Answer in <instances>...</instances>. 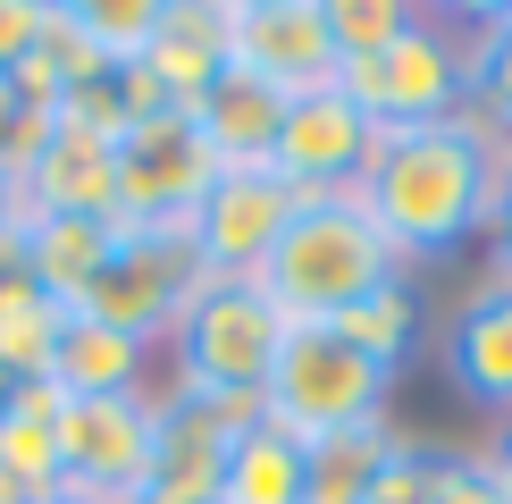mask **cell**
Here are the masks:
<instances>
[{
    "label": "cell",
    "instance_id": "d4e9b609",
    "mask_svg": "<svg viewBox=\"0 0 512 504\" xmlns=\"http://www.w3.org/2000/svg\"><path fill=\"white\" fill-rule=\"evenodd\" d=\"M420 9L412 0H328V34H336V59H378L395 34H412Z\"/></svg>",
    "mask_w": 512,
    "mask_h": 504
},
{
    "label": "cell",
    "instance_id": "3957f363",
    "mask_svg": "<svg viewBox=\"0 0 512 504\" xmlns=\"http://www.w3.org/2000/svg\"><path fill=\"white\" fill-rule=\"evenodd\" d=\"M286 311L269 303L261 278H210L177 320V387L227 395V404H261L277 353H286Z\"/></svg>",
    "mask_w": 512,
    "mask_h": 504
},
{
    "label": "cell",
    "instance_id": "f1b7e54d",
    "mask_svg": "<svg viewBox=\"0 0 512 504\" xmlns=\"http://www.w3.org/2000/svg\"><path fill=\"white\" fill-rule=\"evenodd\" d=\"M429 462L437 454H420V446H403L387 471H378V488L361 496V504H429Z\"/></svg>",
    "mask_w": 512,
    "mask_h": 504
},
{
    "label": "cell",
    "instance_id": "9a60e30c",
    "mask_svg": "<svg viewBox=\"0 0 512 504\" xmlns=\"http://www.w3.org/2000/svg\"><path fill=\"white\" fill-rule=\"evenodd\" d=\"M59 404L68 395L51 378H26L0 412V496L9 504H42L68 488V462H59Z\"/></svg>",
    "mask_w": 512,
    "mask_h": 504
},
{
    "label": "cell",
    "instance_id": "44dd1931",
    "mask_svg": "<svg viewBox=\"0 0 512 504\" xmlns=\"http://www.w3.org/2000/svg\"><path fill=\"white\" fill-rule=\"evenodd\" d=\"M462 110L512 143V9H487L479 34L462 42Z\"/></svg>",
    "mask_w": 512,
    "mask_h": 504
},
{
    "label": "cell",
    "instance_id": "52a82bcc",
    "mask_svg": "<svg viewBox=\"0 0 512 504\" xmlns=\"http://www.w3.org/2000/svg\"><path fill=\"white\" fill-rule=\"evenodd\" d=\"M336 84L378 118V135H395V126H445V118H462V34L420 17L378 59H353Z\"/></svg>",
    "mask_w": 512,
    "mask_h": 504
},
{
    "label": "cell",
    "instance_id": "f546056e",
    "mask_svg": "<svg viewBox=\"0 0 512 504\" xmlns=\"http://www.w3.org/2000/svg\"><path fill=\"white\" fill-rule=\"evenodd\" d=\"M34 286V252H26V219H0V303H17V294Z\"/></svg>",
    "mask_w": 512,
    "mask_h": 504
},
{
    "label": "cell",
    "instance_id": "74e56055",
    "mask_svg": "<svg viewBox=\"0 0 512 504\" xmlns=\"http://www.w3.org/2000/svg\"><path fill=\"white\" fill-rule=\"evenodd\" d=\"M0 504H9V496H0Z\"/></svg>",
    "mask_w": 512,
    "mask_h": 504
},
{
    "label": "cell",
    "instance_id": "8d00e7d4",
    "mask_svg": "<svg viewBox=\"0 0 512 504\" xmlns=\"http://www.w3.org/2000/svg\"><path fill=\"white\" fill-rule=\"evenodd\" d=\"M9 210H17V194H9V177H0V219H9Z\"/></svg>",
    "mask_w": 512,
    "mask_h": 504
},
{
    "label": "cell",
    "instance_id": "2e32d148",
    "mask_svg": "<svg viewBox=\"0 0 512 504\" xmlns=\"http://www.w3.org/2000/svg\"><path fill=\"white\" fill-rule=\"evenodd\" d=\"M194 126H202L210 152H219V168H261V160L277 152V126H286V93L227 59L219 84L194 101Z\"/></svg>",
    "mask_w": 512,
    "mask_h": 504
},
{
    "label": "cell",
    "instance_id": "9c48e42d",
    "mask_svg": "<svg viewBox=\"0 0 512 504\" xmlns=\"http://www.w3.org/2000/svg\"><path fill=\"white\" fill-rule=\"evenodd\" d=\"M370 152H378V118L361 110L345 84H319V93L286 101V126H277L269 168L294 185V194H353Z\"/></svg>",
    "mask_w": 512,
    "mask_h": 504
},
{
    "label": "cell",
    "instance_id": "1f68e13d",
    "mask_svg": "<svg viewBox=\"0 0 512 504\" xmlns=\"http://www.w3.org/2000/svg\"><path fill=\"white\" fill-rule=\"evenodd\" d=\"M17 118H26V101H17V84H9V76H0V143H9V135H17Z\"/></svg>",
    "mask_w": 512,
    "mask_h": 504
},
{
    "label": "cell",
    "instance_id": "5b68a950",
    "mask_svg": "<svg viewBox=\"0 0 512 504\" xmlns=\"http://www.w3.org/2000/svg\"><path fill=\"white\" fill-rule=\"evenodd\" d=\"M202 286H210V269L194 252V227H168V236H118L110 269L84 286L76 320H101V328L135 336V345H152V336H177L185 303H194Z\"/></svg>",
    "mask_w": 512,
    "mask_h": 504
},
{
    "label": "cell",
    "instance_id": "30bf717a",
    "mask_svg": "<svg viewBox=\"0 0 512 504\" xmlns=\"http://www.w3.org/2000/svg\"><path fill=\"white\" fill-rule=\"evenodd\" d=\"M294 210H303V194H294L269 160L261 168H219V185H210L202 210H194L202 269H210V278H261V261L277 252V236L294 227Z\"/></svg>",
    "mask_w": 512,
    "mask_h": 504
},
{
    "label": "cell",
    "instance_id": "ffe728a7",
    "mask_svg": "<svg viewBox=\"0 0 512 504\" xmlns=\"http://www.w3.org/2000/svg\"><path fill=\"white\" fill-rule=\"evenodd\" d=\"M303 462H311L303 437H286L277 420H252L236 437V454H227V479L210 504H303Z\"/></svg>",
    "mask_w": 512,
    "mask_h": 504
},
{
    "label": "cell",
    "instance_id": "4316f807",
    "mask_svg": "<svg viewBox=\"0 0 512 504\" xmlns=\"http://www.w3.org/2000/svg\"><path fill=\"white\" fill-rule=\"evenodd\" d=\"M429 504H512V488L487 454H437L429 462Z\"/></svg>",
    "mask_w": 512,
    "mask_h": 504
},
{
    "label": "cell",
    "instance_id": "e575fe53",
    "mask_svg": "<svg viewBox=\"0 0 512 504\" xmlns=\"http://www.w3.org/2000/svg\"><path fill=\"white\" fill-rule=\"evenodd\" d=\"M42 504H93V496H76V488H59V496H42Z\"/></svg>",
    "mask_w": 512,
    "mask_h": 504
},
{
    "label": "cell",
    "instance_id": "277c9868",
    "mask_svg": "<svg viewBox=\"0 0 512 504\" xmlns=\"http://www.w3.org/2000/svg\"><path fill=\"white\" fill-rule=\"evenodd\" d=\"M387 378L395 370H378L370 353H353L328 320H294L286 353H277V370L261 387V420H277L286 437L319 446V437H336V429L387 420Z\"/></svg>",
    "mask_w": 512,
    "mask_h": 504
},
{
    "label": "cell",
    "instance_id": "484cf974",
    "mask_svg": "<svg viewBox=\"0 0 512 504\" xmlns=\"http://www.w3.org/2000/svg\"><path fill=\"white\" fill-rule=\"evenodd\" d=\"M76 26L110 51V68H126V59L152 51L160 34V0H76Z\"/></svg>",
    "mask_w": 512,
    "mask_h": 504
},
{
    "label": "cell",
    "instance_id": "d590c367",
    "mask_svg": "<svg viewBox=\"0 0 512 504\" xmlns=\"http://www.w3.org/2000/svg\"><path fill=\"white\" fill-rule=\"evenodd\" d=\"M9 395H17V378H9V370H0V412H9Z\"/></svg>",
    "mask_w": 512,
    "mask_h": 504
},
{
    "label": "cell",
    "instance_id": "7a4b0ae2",
    "mask_svg": "<svg viewBox=\"0 0 512 504\" xmlns=\"http://www.w3.org/2000/svg\"><path fill=\"white\" fill-rule=\"evenodd\" d=\"M387 278H403V261H395L387 227L370 219L361 194H303L294 227L261 261V286L286 320H336L345 303H361Z\"/></svg>",
    "mask_w": 512,
    "mask_h": 504
},
{
    "label": "cell",
    "instance_id": "cb8c5ba5",
    "mask_svg": "<svg viewBox=\"0 0 512 504\" xmlns=\"http://www.w3.org/2000/svg\"><path fill=\"white\" fill-rule=\"evenodd\" d=\"M34 68L51 76V93H59V101L110 76V51H101V42L76 26V0H51V26H42V42H34Z\"/></svg>",
    "mask_w": 512,
    "mask_h": 504
},
{
    "label": "cell",
    "instance_id": "ba28073f",
    "mask_svg": "<svg viewBox=\"0 0 512 504\" xmlns=\"http://www.w3.org/2000/svg\"><path fill=\"white\" fill-rule=\"evenodd\" d=\"M59 462L93 504H126L152 488V395H76L59 404Z\"/></svg>",
    "mask_w": 512,
    "mask_h": 504
},
{
    "label": "cell",
    "instance_id": "e0dca14e",
    "mask_svg": "<svg viewBox=\"0 0 512 504\" xmlns=\"http://www.w3.org/2000/svg\"><path fill=\"white\" fill-rule=\"evenodd\" d=\"M126 227L118 219H26V252H34V286L51 294V303H84V286L110 269Z\"/></svg>",
    "mask_w": 512,
    "mask_h": 504
},
{
    "label": "cell",
    "instance_id": "4dcf8cb0",
    "mask_svg": "<svg viewBox=\"0 0 512 504\" xmlns=\"http://www.w3.org/2000/svg\"><path fill=\"white\" fill-rule=\"evenodd\" d=\"M487 236L504 244V278H512V143L496 152V219H487Z\"/></svg>",
    "mask_w": 512,
    "mask_h": 504
},
{
    "label": "cell",
    "instance_id": "4fadbf2b",
    "mask_svg": "<svg viewBox=\"0 0 512 504\" xmlns=\"http://www.w3.org/2000/svg\"><path fill=\"white\" fill-rule=\"evenodd\" d=\"M227 26H236V0H160V34H152V51H143V68H152V84L168 93V110L194 118V101L219 84Z\"/></svg>",
    "mask_w": 512,
    "mask_h": 504
},
{
    "label": "cell",
    "instance_id": "83f0119b",
    "mask_svg": "<svg viewBox=\"0 0 512 504\" xmlns=\"http://www.w3.org/2000/svg\"><path fill=\"white\" fill-rule=\"evenodd\" d=\"M42 26H51V0H0V76L42 42Z\"/></svg>",
    "mask_w": 512,
    "mask_h": 504
},
{
    "label": "cell",
    "instance_id": "ac0fdd59",
    "mask_svg": "<svg viewBox=\"0 0 512 504\" xmlns=\"http://www.w3.org/2000/svg\"><path fill=\"white\" fill-rule=\"evenodd\" d=\"M403 446H412V437H403L395 420H361V429L319 437L311 462H303V504H361Z\"/></svg>",
    "mask_w": 512,
    "mask_h": 504
},
{
    "label": "cell",
    "instance_id": "d6986e66",
    "mask_svg": "<svg viewBox=\"0 0 512 504\" xmlns=\"http://www.w3.org/2000/svg\"><path fill=\"white\" fill-rule=\"evenodd\" d=\"M143 353L152 345H135V336H118V328H101V320H76L68 311V328H59V353H51V387L68 395H143Z\"/></svg>",
    "mask_w": 512,
    "mask_h": 504
},
{
    "label": "cell",
    "instance_id": "d6a6232c",
    "mask_svg": "<svg viewBox=\"0 0 512 504\" xmlns=\"http://www.w3.org/2000/svg\"><path fill=\"white\" fill-rule=\"evenodd\" d=\"M487 462H496V471H504V488H512V420H504V437H496V454H487Z\"/></svg>",
    "mask_w": 512,
    "mask_h": 504
},
{
    "label": "cell",
    "instance_id": "603a6c76",
    "mask_svg": "<svg viewBox=\"0 0 512 504\" xmlns=\"http://www.w3.org/2000/svg\"><path fill=\"white\" fill-rule=\"evenodd\" d=\"M328 328L345 336L353 353H370L378 370H395V362H403V345H412V286H403V278L370 286L361 303H345V311H336Z\"/></svg>",
    "mask_w": 512,
    "mask_h": 504
},
{
    "label": "cell",
    "instance_id": "836d02e7",
    "mask_svg": "<svg viewBox=\"0 0 512 504\" xmlns=\"http://www.w3.org/2000/svg\"><path fill=\"white\" fill-rule=\"evenodd\" d=\"M126 504H185V496H160V488H143V496H126Z\"/></svg>",
    "mask_w": 512,
    "mask_h": 504
},
{
    "label": "cell",
    "instance_id": "7402d4cb",
    "mask_svg": "<svg viewBox=\"0 0 512 504\" xmlns=\"http://www.w3.org/2000/svg\"><path fill=\"white\" fill-rule=\"evenodd\" d=\"M59 328H68V303H51L42 286H26L17 303H0V370L26 387V378H51Z\"/></svg>",
    "mask_w": 512,
    "mask_h": 504
},
{
    "label": "cell",
    "instance_id": "7c38bea8",
    "mask_svg": "<svg viewBox=\"0 0 512 504\" xmlns=\"http://www.w3.org/2000/svg\"><path fill=\"white\" fill-rule=\"evenodd\" d=\"M227 59L252 68L277 93H319V84L345 76L328 34V0H236V26H227Z\"/></svg>",
    "mask_w": 512,
    "mask_h": 504
},
{
    "label": "cell",
    "instance_id": "8fae6325",
    "mask_svg": "<svg viewBox=\"0 0 512 504\" xmlns=\"http://www.w3.org/2000/svg\"><path fill=\"white\" fill-rule=\"evenodd\" d=\"M261 420V404H227V395H202V387H168L152 404V488L160 496H185V504H210L227 479V454L236 437Z\"/></svg>",
    "mask_w": 512,
    "mask_h": 504
},
{
    "label": "cell",
    "instance_id": "5bb4252c",
    "mask_svg": "<svg viewBox=\"0 0 512 504\" xmlns=\"http://www.w3.org/2000/svg\"><path fill=\"white\" fill-rule=\"evenodd\" d=\"M445 370L487 412H512V278H479L445 328Z\"/></svg>",
    "mask_w": 512,
    "mask_h": 504
},
{
    "label": "cell",
    "instance_id": "6da1fadb",
    "mask_svg": "<svg viewBox=\"0 0 512 504\" xmlns=\"http://www.w3.org/2000/svg\"><path fill=\"white\" fill-rule=\"evenodd\" d=\"M496 152L504 135H487L471 110L445 126H395L378 135L353 194L387 227L395 261H445L496 219Z\"/></svg>",
    "mask_w": 512,
    "mask_h": 504
},
{
    "label": "cell",
    "instance_id": "8992f818",
    "mask_svg": "<svg viewBox=\"0 0 512 504\" xmlns=\"http://www.w3.org/2000/svg\"><path fill=\"white\" fill-rule=\"evenodd\" d=\"M219 185V152L202 143L194 118H143L118 143V227L126 236H168V227H194L202 194Z\"/></svg>",
    "mask_w": 512,
    "mask_h": 504
}]
</instances>
